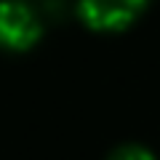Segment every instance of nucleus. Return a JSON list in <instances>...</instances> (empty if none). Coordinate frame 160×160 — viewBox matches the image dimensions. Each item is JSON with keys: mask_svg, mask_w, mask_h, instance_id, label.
<instances>
[{"mask_svg": "<svg viewBox=\"0 0 160 160\" xmlns=\"http://www.w3.org/2000/svg\"><path fill=\"white\" fill-rule=\"evenodd\" d=\"M147 0H83L80 13L93 29H120L142 13Z\"/></svg>", "mask_w": 160, "mask_h": 160, "instance_id": "f03ea898", "label": "nucleus"}, {"mask_svg": "<svg viewBox=\"0 0 160 160\" xmlns=\"http://www.w3.org/2000/svg\"><path fill=\"white\" fill-rule=\"evenodd\" d=\"M109 160H155V158L142 147H120Z\"/></svg>", "mask_w": 160, "mask_h": 160, "instance_id": "7ed1b4c3", "label": "nucleus"}, {"mask_svg": "<svg viewBox=\"0 0 160 160\" xmlns=\"http://www.w3.org/2000/svg\"><path fill=\"white\" fill-rule=\"evenodd\" d=\"M40 38V22L32 8L22 0H3L0 3V46L11 51H24Z\"/></svg>", "mask_w": 160, "mask_h": 160, "instance_id": "f257e3e1", "label": "nucleus"}]
</instances>
